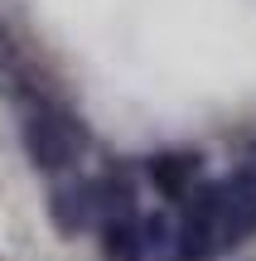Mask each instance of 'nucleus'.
<instances>
[{
	"label": "nucleus",
	"mask_w": 256,
	"mask_h": 261,
	"mask_svg": "<svg viewBox=\"0 0 256 261\" xmlns=\"http://www.w3.org/2000/svg\"><path fill=\"white\" fill-rule=\"evenodd\" d=\"M19 145L39 174L58 179L77 169L87 150V126L73 112H63L58 97H39V102H24V112H19Z\"/></svg>",
	"instance_id": "1"
},
{
	"label": "nucleus",
	"mask_w": 256,
	"mask_h": 261,
	"mask_svg": "<svg viewBox=\"0 0 256 261\" xmlns=\"http://www.w3.org/2000/svg\"><path fill=\"white\" fill-rule=\"evenodd\" d=\"M48 223L58 237H82L87 227H97V194L92 179L58 174V184L48 189Z\"/></svg>",
	"instance_id": "2"
},
{
	"label": "nucleus",
	"mask_w": 256,
	"mask_h": 261,
	"mask_svg": "<svg viewBox=\"0 0 256 261\" xmlns=\"http://www.w3.org/2000/svg\"><path fill=\"white\" fill-rule=\"evenodd\" d=\"M145 179L164 203H184L203 184V155L198 150H160L145 160Z\"/></svg>",
	"instance_id": "3"
},
{
	"label": "nucleus",
	"mask_w": 256,
	"mask_h": 261,
	"mask_svg": "<svg viewBox=\"0 0 256 261\" xmlns=\"http://www.w3.org/2000/svg\"><path fill=\"white\" fill-rule=\"evenodd\" d=\"M92 194H97V223H111V218H126L140 208V184L121 165L106 169L102 179H92Z\"/></svg>",
	"instance_id": "4"
}]
</instances>
